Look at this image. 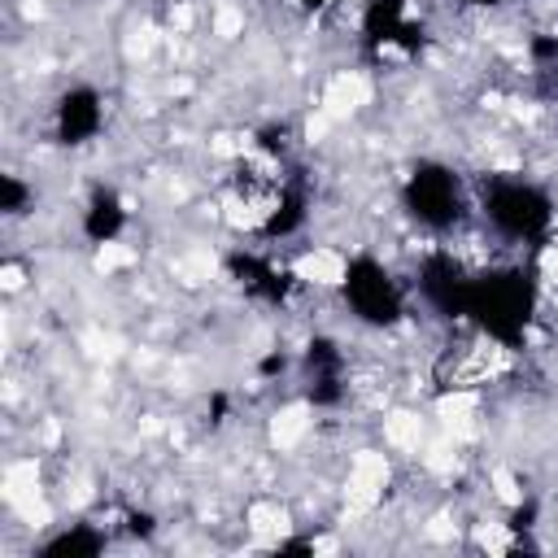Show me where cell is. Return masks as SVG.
I'll return each instance as SVG.
<instances>
[{
    "instance_id": "4",
    "label": "cell",
    "mask_w": 558,
    "mask_h": 558,
    "mask_svg": "<svg viewBox=\"0 0 558 558\" xmlns=\"http://www.w3.org/2000/svg\"><path fill=\"white\" fill-rule=\"evenodd\" d=\"M105 122V109H100V96L92 87H74L61 96L57 105V131L65 144H87Z\"/></svg>"
},
{
    "instance_id": "6",
    "label": "cell",
    "mask_w": 558,
    "mask_h": 558,
    "mask_svg": "<svg viewBox=\"0 0 558 558\" xmlns=\"http://www.w3.org/2000/svg\"><path fill=\"white\" fill-rule=\"evenodd\" d=\"M288 4H296V9H318L323 0H288Z\"/></svg>"
},
{
    "instance_id": "5",
    "label": "cell",
    "mask_w": 558,
    "mask_h": 558,
    "mask_svg": "<svg viewBox=\"0 0 558 558\" xmlns=\"http://www.w3.org/2000/svg\"><path fill=\"white\" fill-rule=\"evenodd\" d=\"M118 227H122V205H118V196H113V192H96L92 205H87V235H92L96 244H113Z\"/></svg>"
},
{
    "instance_id": "1",
    "label": "cell",
    "mask_w": 558,
    "mask_h": 558,
    "mask_svg": "<svg viewBox=\"0 0 558 558\" xmlns=\"http://www.w3.org/2000/svg\"><path fill=\"white\" fill-rule=\"evenodd\" d=\"M340 288H344V305L353 310L357 323L366 327H392L405 310V296H401V283L388 275L384 262L375 257H353L344 262L340 270Z\"/></svg>"
},
{
    "instance_id": "7",
    "label": "cell",
    "mask_w": 558,
    "mask_h": 558,
    "mask_svg": "<svg viewBox=\"0 0 558 558\" xmlns=\"http://www.w3.org/2000/svg\"><path fill=\"white\" fill-rule=\"evenodd\" d=\"M466 4H497V0H466Z\"/></svg>"
},
{
    "instance_id": "3",
    "label": "cell",
    "mask_w": 558,
    "mask_h": 558,
    "mask_svg": "<svg viewBox=\"0 0 558 558\" xmlns=\"http://www.w3.org/2000/svg\"><path fill=\"white\" fill-rule=\"evenodd\" d=\"M405 205L410 214L423 222V227H453L458 214H462V187L453 179V170L445 166H418L410 179H405Z\"/></svg>"
},
{
    "instance_id": "2",
    "label": "cell",
    "mask_w": 558,
    "mask_h": 558,
    "mask_svg": "<svg viewBox=\"0 0 558 558\" xmlns=\"http://www.w3.org/2000/svg\"><path fill=\"white\" fill-rule=\"evenodd\" d=\"M484 218L506 235V240H541L554 222L549 201L519 179H497L484 192Z\"/></svg>"
}]
</instances>
